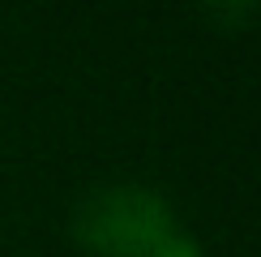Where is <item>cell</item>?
Segmentation results:
<instances>
[{
  "instance_id": "1",
  "label": "cell",
  "mask_w": 261,
  "mask_h": 257,
  "mask_svg": "<svg viewBox=\"0 0 261 257\" xmlns=\"http://www.w3.org/2000/svg\"><path fill=\"white\" fill-rule=\"evenodd\" d=\"M69 232L90 257H205L176 206L150 185H99L73 206Z\"/></svg>"
},
{
  "instance_id": "2",
  "label": "cell",
  "mask_w": 261,
  "mask_h": 257,
  "mask_svg": "<svg viewBox=\"0 0 261 257\" xmlns=\"http://www.w3.org/2000/svg\"><path fill=\"white\" fill-rule=\"evenodd\" d=\"M210 17H214V21H223L227 30H236L240 21L257 17V9H253V5H227V9H210Z\"/></svg>"
}]
</instances>
